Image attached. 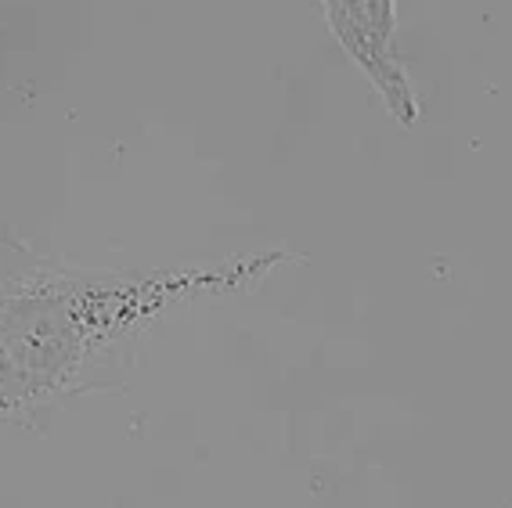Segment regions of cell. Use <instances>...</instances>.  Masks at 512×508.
I'll return each mask as SVG.
<instances>
[{
    "mask_svg": "<svg viewBox=\"0 0 512 508\" xmlns=\"http://www.w3.org/2000/svg\"><path fill=\"white\" fill-rule=\"evenodd\" d=\"M271 264L83 274L0 253V426L40 429L69 400L123 386L163 321L242 289Z\"/></svg>",
    "mask_w": 512,
    "mask_h": 508,
    "instance_id": "cell-1",
    "label": "cell"
},
{
    "mask_svg": "<svg viewBox=\"0 0 512 508\" xmlns=\"http://www.w3.org/2000/svg\"><path fill=\"white\" fill-rule=\"evenodd\" d=\"M329 11L343 47L357 58L368 80L379 87L386 109L394 112L404 127H412L419 109H415V98L404 83L401 65L390 55V26H394L390 0H329Z\"/></svg>",
    "mask_w": 512,
    "mask_h": 508,
    "instance_id": "cell-2",
    "label": "cell"
}]
</instances>
